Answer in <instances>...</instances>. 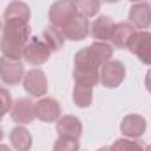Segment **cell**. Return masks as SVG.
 Here are the masks:
<instances>
[{
	"mask_svg": "<svg viewBox=\"0 0 151 151\" xmlns=\"http://www.w3.org/2000/svg\"><path fill=\"white\" fill-rule=\"evenodd\" d=\"M30 27L28 25H16V23H5L0 37V51L2 56L21 60L27 42L30 40Z\"/></svg>",
	"mask_w": 151,
	"mask_h": 151,
	"instance_id": "6da1fadb",
	"label": "cell"
},
{
	"mask_svg": "<svg viewBox=\"0 0 151 151\" xmlns=\"http://www.w3.org/2000/svg\"><path fill=\"white\" fill-rule=\"evenodd\" d=\"M113 58V46L109 42H93L88 47H83L74 56V69L97 70L100 72L102 65Z\"/></svg>",
	"mask_w": 151,
	"mask_h": 151,
	"instance_id": "7a4b0ae2",
	"label": "cell"
},
{
	"mask_svg": "<svg viewBox=\"0 0 151 151\" xmlns=\"http://www.w3.org/2000/svg\"><path fill=\"white\" fill-rule=\"evenodd\" d=\"M77 16H81V14L76 9L74 0H56L49 7V23L56 30H62L63 27H67Z\"/></svg>",
	"mask_w": 151,
	"mask_h": 151,
	"instance_id": "3957f363",
	"label": "cell"
},
{
	"mask_svg": "<svg viewBox=\"0 0 151 151\" xmlns=\"http://www.w3.org/2000/svg\"><path fill=\"white\" fill-rule=\"evenodd\" d=\"M125 76H127V69L121 62L118 60H109L107 63L102 65L100 69V83L106 86V88H118L123 81H125Z\"/></svg>",
	"mask_w": 151,
	"mask_h": 151,
	"instance_id": "277c9868",
	"label": "cell"
},
{
	"mask_svg": "<svg viewBox=\"0 0 151 151\" xmlns=\"http://www.w3.org/2000/svg\"><path fill=\"white\" fill-rule=\"evenodd\" d=\"M49 56H51V51L42 42V39H30L25 46V51H23V60L34 67L46 63L49 60Z\"/></svg>",
	"mask_w": 151,
	"mask_h": 151,
	"instance_id": "5b68a950",
	"label": "cell"
},
{
	"mask_svg": "<svg viewBox=\"0 0 151 151\" xmlns=\"http://www.w3.org/2000/svg\"><path fill=\"white\" fill-rule=\"evenodd\" d=\"M25 77V67L21 60H12V58H0V79L2 83L14 86Z\"/></svg>",
	"mask_w": 151,
	"mask_h": 151,
	"instance_id": "8992f818",
	"label": "cell"
},
{
	"mask_svg": "<svg viewBox=\"0 0 151 151\" xmlns=\"http://www.w3.org/2000/svg\"><path fill=\"white\" fill-rule=\"evenodd\" d=\"M144 65H151V34L146 30H139L135 32V35L132 37L128 47Z\"/></svg>",
	"mask_w": 151,
	"mask_h": 151,
	"instance_id": "52a82bcc",
	"label": "cell"
},
{
	"mask_svg": "<svg viewBox=\"0 0 151 151\" xmlns=\"http://www.w3.org/2000/svg\"><path fill=\"white\" fill-rule=\"evenodd\" d=\"M23 86L25 91L32 97H44L47 91V79L46 74L40 69H32L28 72H25L23 77Z\"/></svg>",
	"mask_w": 151,
	"mask_h": 151,
	"instance_id": "ba28073f",
	"label": "cell"
},
{
	"mask_svg": "<svg viewBox=\"0 0 151 151\" xmlns=\"http://www.w3.org/2000/svg\"><path fill=\"white\" fill-rule=\"evenodd\" d=\"M11 118H12L14 123L23 125V127L28 125V123H32L34 118H35V104L30 99H18L12 104Z\"/></svg>",
	"mask_w": 151,
	"mask_h": 151,
	"instance_id": "9c48e42d",
	"label": "cell"
},
{
	"mask_svg": "<svg viewBox=\"0 0 151 151\" xmlns=\"http://www.w3.org/2000/svg\"><path fill=\"white\" fill-rule=\"evenodd\" d=\"M62 116L60 104L55 99H40L35 104V118L42 123H55Z\"/></svg>",
	"mask_w": 151,
	"mask_h": 151,
	"instance_id": "30bf717a",
	"label": "cell"
},
{
	"mask_svg": "<svg viewBox=\"0 0 151 151\" xmlns=\"http://www.w3.org/2000/svg\"><path fill=\"white\" fill-rule=\"evenodd\" d=\"M56 132L60 137H69V139L79 141V137L83 135V123L79 118H76L72 114L60 116L56 121Z\"/></svg>",
	"mask_w": 151,
	"mask_h": 151,
	"instance_id": "8fae6325",
	"label": "cell"
},
{
	"mask_svg": "<svg viewBox=\"0 0 151 151\" xmlns=\"http://www.w3.org/2000/svg\"><path fill=\"white\" fill-rule=\"evenodd\" d=\"M116 23L109 16H100L90 25V35L97 42H111Z\"/></svg>",
	"mask_w": 151,
	"mask_h": 151,
	"instance_id": "7c38bea8",
	"label": "cell"
},
{
	"mask_svg": "<svg viewBox=\"0 0 151 151\" xmlns=\"http://www.w3.org/2000/svg\"><path fill=\"white\" fill-rule=\"evenodd\" d=\"M4 19H5V23L28 25V21H30V7L21 0H14L4 11Z\"/></svg>",
	"mask_w": 151,
	"mask_h": 151,
	"instance_id": "4fadbf2b",
	"label": "cell"
},
{
	"mask_svg": "<svg viewBox=\"0 0 151 151\" xmlns=\"http://www.w3.org/2000/svg\"><path fill=\"white\" fill-rule=\"evenodd\" d=\"M119 130L127 139H139L146 132V119L141 114H128L123 118Z\"/></svg>",
	"mask_w": 151,
	"mask_h": 151,
	"instance_id": "5bb4252c",
	"label": "cell"
},
{
	"mask_svg": "<svg viewBox=\"0 0 151 151\" xmlns=\"http://www.w3.org/2000/svg\"><path fill=\"white\" fill-rule=\"evenodd\" d=\"M128 19H130V25H132L134 28L148 30L151 27V5H148L146 2L134 4V5L130 7Z\"/></svg>",
	"mask_w": 151,
	"mask_h": 151,
	"instance_id": "9a60e30c",
	"label": "cell"
},
{
	"mask_svg": "<svg viewBox=\"0 0 151 151\" xmlns=\"http://www.w3.org/2000/svg\"><path fill=\"white\" fill-rule=\"evenodd\" d=\"M60 34L67 40H83V39H86L90 35V23H88L86 18L77 16L67 27H63L60 30Z\"/></svg>",
	"mask_w": 151,
	"mask_h": 151,
	"instance_id": "2e32d148",
	"label": "cell"
},
{
	"mask_svg": "<svg viewBox=\"0 0 151 151\" xmlns=\"http://www.w3.org/2000/svg\"><path fill=\"white\" fill-rule=\"evenodd\" d=\"M135 28L130 25V23H118L114 27V32H113V39H111V44L118 49H127L132 37L135 35Z\"/></svg>",
	"mask_w": 151,
	"mask_h": 151,
	"instance_id": "e0dca14e",
	"label": "cell"
},
{
	"mask_svg": "<svg viewBox=\"0 0 151 151\" xmlns=\"http://www.w3.org/2000/svg\"><path fill=\"white\" fill-rule=\"evenodd\" d=\"M11 144L16 151H30L32 148V135L30 132L23 127L18 125L11 130Z\"/></svg>",
	"mask_w": 151,
	"mask_h": 151,
	"instance_id": "ac0fdd59",
	"label": "cell"
},
{
	"mask_svg": "<svg viewBox=\"0 0 151 151\" xmlns=\"http://www.w3.org/2000/svg\"><path fill=\"white\" fill-rule=\"evenodd\" d=\"M40 39H42V42L49 47V51H51V53H55V51L62 49V47H63V42H65L63 35L60 34V30H56L55 27H47V28H44Z\"/></svg>",
	"mask_w": 151,
	"mask_h": 151,
	"instance_id": "d6986e66",
	"label": "cell"
},
{
	"mask_svg": "<svg viewBox=\"0 0 151 151\" xmlns=\"http://www.w3.org/2000/svg\"><path fill=\"white\" fill-rule=\"evenodd\" d=\"M74 83L77 86L84 88H95L100 83V72L97 70H83V69H74Z\"/></svg>",
	"mask_w": 151,
	"mask_h": 151,
	"instance_id": "ffe728a7",
	"label": "cell"
},
{
	"mask_svg": "<svg viewBox=\"0 0 151 151\" xmlns=\"http://www.w3.org/2000/svg\"><path fill=\"white\" fill-rule=\"evenodd\" d=\"M74 5L77 12L83 18H93L100 11V0H74Z\"/></svg>",
	"mask_w": 151,
	"mask_h": 151,
	"instance_id": "44dd1931",
	"label": "cell"
},
{
	"mask_svg": "<svg viewBox=\"0 0 151 151\" xmlns=\"http://www.w3.org/2000/svg\"><path fill=\"white\" fill-rule=\"evenodd\" d=\"M93 88H84V86H77L74 84V91H72V100L77 107L84 109V107H90L91 100H93Z\"/></svg>",
	"mask_w": 151,
	"mask_h": 151,
	"instance_id": "7402d4cb",
	"label": "cell"
},
{
	"mask_svg": "<svg viewBox=\"0 0 151 151\" xmlns=\"http://www.w3.org/2000/svg\"><path fill=\"white\" fill-rule=\"evenodd\" d=\"M53 151H79V141L69 137H58L53 144Z\"/></svg>",
	"mask_w": 151,
	"mask_h": 151,
	"instance_id": "603a6c76",
	"label": "cell"
},
{
	"mask_svg": "<svg viewBox=\"0 0 151 151\" xmlns=\"http://www.w3.org/2000/svg\"><path fill=\"white\" fill-rule=\"evenodd\" d=\"M12 104H14V102H12V97H11L9 90H5V88L0 86V119H2L7 113H11Z\"/></svg>",
	"mask_w": 151,
	"mask_h": 151,
	"instance_id": "cb8c5ba5",
	"label": "cell"
},
{
	"mask_svg": "<svg viewBox=\"0 0 151 151\" xmlns=\"http://www.w3.org/2000/svg\"><path fill=\"white\" fill-rule=\"evenodd\" d=\"M125 151H148V146L137 139H127L125 142Z\"/></svg>",
	"mask_w": 151,
	"mask_h": 151,
	"instance_id": "d4e9b609",
	"label": "cell"
},
{
	"mask_svg": "<svg viewBox=\"0 0 151 151\" xmlns=\"http://www.w3.org/2000/svg\"><path fill=\"white\" fill-rule=\"evenodd\" d=\"M125 142H127V137H125V139L114 141L113 146H111V151H125Z\"/></svg>",
	"mask_w": 151,
	"mask_h": 151,
	"instance_id": "484cf974",
	"label": "cell"
},
{
	"mask_svg": "<svg viewBox=\"0 0 151 151\" xmlns=\"http://www.w3.org/2000/svg\"><path fill=\"white\" fill-rule=\"evenodd\" d=\"M144 84H146V90L151 93V69L146 72V79H144Z\"/></svg>",
	"mask_w": 151,
	"mask_h": 151,
	"instance_id": "4316f807",
	"label": "cell"
},
{
	"mask_svg": "<svg viewBox=\"0 0 151 151\" xmlns=\"http://www.w3.org/2000/svg\"><path fill=\"white\" fill-rule=\"evenodd\" d=\"M0 151H11L9 146H4V144H0Z\"/></svg>",
	"mask_w": 151,
	"mask_h": 151,
	"instance_id": "83f0119b",
	"label": "cell"
},
{
	"mask_svg": "<svg viewBox=\"0 0 151 151\" xmlns=\"http://www.w3.org/2000/svg\"><path fill=\"white\" fill-rule=\"evenodd\" d=\"M132 4H141V2H146V0H130Z\"/></svg>",
	"mask_w": 151,
	"mask_h": 151,
	"instance_id": "f1b7e54d",
	"label": "cell"
},
{
	"mask_svg": "<svg viewBox=\"0 0 151 151\" xmlns=\"http://www.w3.org/2000/svg\"><path fill=\"white\" fill-rule=\"evenodd\" d=\"M97 151H111V146L109 148H100V150H97Z\"/></svg>",
	"mask_w": 151,
	"mask_h": 151,
	"instance_id": "f546056e",
	"label": "cell"
},
{
	"mask_svg": "<svg viewBox=\"0 0 151 151\" xmlns=\"http://www.w3.org/2000/svg\"><path fill=\"white\" fill-rule=\"evenodd\" d=\"M4 139V130H2V127H0V141Z\"/></svg>",
	"mask_w": 151,
	"mask_h": 151,
	"instance_id": "4dcf8cb0",
	"label": "cell"
},
{
	"mask_svg": "<svg viewBox=\"0 0 151 151\" xmlns=\"http://www.w3.org/2000/svg\"><path fill=\"white\" fill-rule=\"evenodd\" d=\"M148 151H151V144H150V146H148Z\"/></svg>",
	"mask_w": 151,
	"mask_h": 151,
	"instance_id": "1f68e13d",
	"label": "cell"
},
{
	"mask_svg": "<svg viewBox=\"0 0 151 151\" xmlns=\"http://www.w3.org/2000/svg\"><path fill=\"white\" fill-rule=\"evenodd\" d=\"M0 30H2V21H0Z\"/></svg>",
	"mask_w": 151,
	"mask_h": 151,
	"instance_id": "d6a6232c",
	"label": "cell"
}]
</instances>
